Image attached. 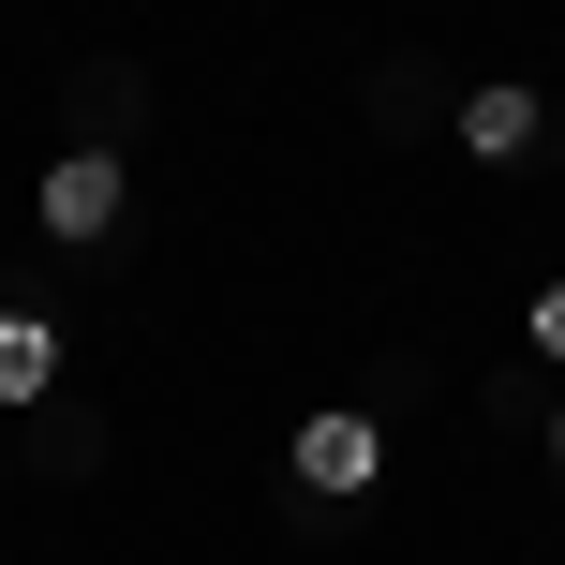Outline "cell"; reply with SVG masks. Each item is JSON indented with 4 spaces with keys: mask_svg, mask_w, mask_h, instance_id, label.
<instances>
[{
    "mask_svg": "<svg viewBox=\"0 0 565 565\" xmlns=\"http://www.w3.org/2000/svg\"><path fill=\"white\" fill-rule=\"evenodd\" d=\"M536 447H551V461H565V402H551V431H536Z\"/></svg>",
    "mask_w": 565,
    "mask_h": 565,
    "instance_id": "8992f818",
    "label": "cell"
},
{
    "mask_svg": "<svg viewBox=\"0 0 565 565\" xmlns=\"http://www.w3.org/2000/svg\"><path fill=\"white\" fill-rule=\"evenodd\" d=\"M521 342H536V358H551V372H565V268H551V282H536V298H521Z\"/></svg>",
    "mask_w": 565,
    "mask_h": 565,
    "instance_id": "5b68a950",
    "label": "cell"
},
{
    "mask_svg": "<svg viewBox=\"0 0 565 565\" xmlns=\"http://www.w3.org/2000/svg\"><path fill=\"white\" fill-rule=\"evenodd\" d=\"M282 477H298L312 507H358V491L387 477V417H372V402H312L298 447H282Z\"/></svg>",
    "mask_w": 565,
    "mask_h": 565,
    "instance_id": "7a4b0ae2",
    "label": "cell"
},
{
    "mask_svg": "<svg viewBox=\"0 0 565 565\" xmlns=\"http://www.w3.org/2000/svg\"><path fill=\"white\" fill-rule=\"evenodd\" d=\"M30 402H60V312L0 298V417H30Z\"/></svg>",
    "mask_w": 565,
    "mask_h": 565,
    "instance_id": "277c9868",
    "label": "cell"
},
{
    "mask_svg": "<svg viewBox=\"0 0 565 565\" xmlns=\"http://www.w3.org/2000/svg\"><path fill=\"white\" fill-rule=\"evenodd\" d=\"M119 209H135V164H119L105 135H75L45 179H30V224H45L60 254H105V238H119Z\"/></svg>",
    "mask_w": 565,
    "mask_h": 565,
    "instance_id": "6da1fadb",
    "label": "cell"
},
{
    "mask_svg": "<svg viewBox=\"0 0 565 565\" xmlns=\"http://www.w3.org/2000/svg\"><path fill=\"white\" fill-rule=\"evenodd\" d=\"M447 135H461V164H521V149H551V89L536 75H477L447 105Z\"/></svg>",
    "mask_w": 565,
    "mask_h": 565,
    "instance_id": "3957f363",
    "label": "cell"
}]
</instances>
